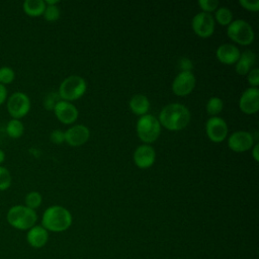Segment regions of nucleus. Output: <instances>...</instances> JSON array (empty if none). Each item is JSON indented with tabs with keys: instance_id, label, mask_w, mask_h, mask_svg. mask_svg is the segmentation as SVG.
Segmentation results:
<instances>
[{
	"instance_id": "nucleus-16",
	"label": "nucleus",
	"mask_w": 259,
	"mask_h": 259,
	"mask_svg": "<svg viewBox=\"0 0 259 259\" xmlns=\"http://www.w3.org/2000/svg\"><path fill=\"white\" fill-rule=\"evenodd\" d=\"M240 51L239 49L232 45V44H223L221 45L215 52L217 59L226 65L235 64L240 58Z\"/></svg>"
},
{
	"instance_id": "nucleus-32",
	"label": "nucleus",
	"mask_w": 259,
	"mask_h": 259,
	"mask_svg": "<svg viewBox=\"0 0 259 259\" xmlns=\"http://www.w3.org/2000/svg\"><path fill=\"white\" fill-rule=\"evenodd\" d=\"M50 139L54 144H62L65 142V133L61 130H55L51 133Z\"/></svg>"
},
{
	"instance_id": "nucleus-15",
	"label": "nucleus",
	"mask_w": 259,
	"mask_h": 259,
	"mask_svg": "<svg viewBox=\"0 0 259 259\" xmlns=\"http://www.w3.org/2000/svg\"><path fill=\"white\" fill-rule=\"evenodd\" d=\"M156 159V152L154 148L150 145L144 144L139 146L134 153V162L135 164L141 168L146 169L151 167Z\"/></svg>"
},
{
	"instance_id": "nucleus-29",
	"label": "nucleus",
	"mask_w": 259,
	"mask_h": 259,
	"mask_svg": "<svg viewBox=\"0 0 259 259\" xmlns=\"http://www.w3.org/2000/svg\"><path fill=\"white\" fill-rule=\"evenodd\" d=\"M59 98H60L59 94H56V93H54V92L49 93V94L45 97V99H44V106H45V108H46V109H49V110L54 109L55 105H56L57 102L60 100Z\"/></svg>"
},
{
	"instance_id": "nucleus-34",
	"label": "nucleus",
	"mask_w": 259,
	"mask_h": 259,
	"mask_svg": "<svg viewBox=\"0 0 259 259\" xmlns=\"http://www.w3.org/2000/svg\"><path fill=\"white\" fill-rule=\"evenodd\" d=\"M6 98H7V90H6V87H5V85L0 84V105L4 103V101L6 100Z\"/></svg>"
},
{
	"instance_id": "nucleus-23",
	"label": "nucleus",
	"mask_w": 259,
	"mask_h": 259,
	"mask_svg": "<svg viewBox=\"0 0 259 259\" xmlns=\"http://www.w3.org/2000/svg\"><path fill=\"white\" fill-rule=\"evenodd\" d=\"M224 107V102L219 97H211L206 103V112L211 116H217Z\"/></svg>"
},
{
	"instance_id": "nucleus-22",
	"label": "nucleus",
	"mask_w": 259,
	"mask_h": 259,
	"mask_svg": "<svg viewBox=\"0 0 259 259\" xmlns=\"http://www.w3.org/2000/svg\"><path fill=\"white\" fill-rule=\"evenodd\" d=\"M213 18L219 22V24L223 26H227L233 21V13L228 7L223 6L215 10V14Z\"/></svg>"
},
{
	"instance_id": "nucleus-26",
	"label": "nucleus",
	"mask_w": 259,
	"mask_h": 259,
	"mask_svg": "<svg viewBox=\"0 0 259 259\" xmlns=\"http://www.w3.org/2000/svg\"><path fill=\"white\" fill-rule=\"evenodd\" d=\"M15 78V73L10 67L0 68V84L5 85L11 83Z\"/></svg>"
},
{
	"instance_id": "nucleus-12",
	"label": "nucleus",
	"mask_w": 259,
	"mask_h": 259,
	"mask_svg": "<svg viewBox=\"0 0 259 259\" xmlns=\"http://www.w3.org/2000/svg\"><path fill=\"white\" fill-rule=\"evenodd\" d=\"M239 107L246 114L256 113L259 109V90L257 87L247 88L239 99Z\"/></svg>"
},
{
	"instance_id": "nucleus-24",
	"label": "nucleus",
	"mask_w": 259,
	"mask_h": 259,
	"mask_svg": "<svg viewBox=\"0 0 259 259\" xmlns=\"http://www.w3.org/2000/svg\"><path fill=\"white\" fill-rule=\"evenodd\" d=\"M41 200H42V197H41L40 193L37 191L28 192L24 198L25 206H27L28 208L33 209V210L41 204Z\"/></svg>"
},
{
	"instance_id": "nucleus-17",
	"label": "nucleus",
	"mask_w": 259,
	"mask_h": 259,
	"mask_svg": "<svg viewBox=\"0 0 259 259\" xmlns=\"http://www.w3.org/2000/svg\"><path fill=\"white\" fill-rule=\"evenodd\" d=\"M26 240L31 247L38 249L47 244L49 240V233L42 226H33L28 230Z\"/></svg>"
},
{
	"instance_id": "nucleus-4",
	"label": "nucleus",
	"mask_w": 259,
	"mask_h": 259,
	"mask_svg": "<svg viewBox=\"0 0 259 259\" xmlns=\"http://www.w3.org/2000/svg\"><path fill=\"white\" fill-rule=\"evenodd\" d=\"M87 89V84L84 78L78 75L67 77L59 87V96L62 100L73 101L84 95Z\"/></svg>"
},
{
	"instance_id": "nucleus-2",
	"label": "nucleus",
	"mask_w": 259,
	"mask_h": 259,
	"mask_svg": "<svg viewBox=\"0 0 259 259\" xmlns=\"http://www.w3.org/2000/svg\"><path fill=\"white\" fill-rule=\"evenodd\" d=\"M72 224L71 212L61 205H52L48 207L41 219V226L51 232H64Z\"/></svg>"
},
{
	"instance_id": "nucleus-7",
	"label": "nucleus",
	"mask_w": 259,
	"mask_h": 259,
	"mask_svg": "<svg viewBox=\"0 0 259 259\" xmlns=\"http://www.w3.org/2000/svg\"><path fill=\"white\" fill-rule=\"evenodd\" d=\"M30 109L29 97L23 92H14L7 100V110L12 118L19 119L25 116Z\"/></svg>"
},
{
	"instance_id": "nucleus-21",
	"label": "nucleus",
	"mask_w": 259,
	"mask_h": 259,
	"mask_svg": "<svg viewBox=\"0 0 259 259\" xmlns=\"http://www.w3.org/2000/svg\"><path fill=\"white\" fill-rule=\"evenodd\" d=\"M24 125L19 119L12 118L7 122L6 133L12 139H18L23 135Z\"/></svg>"
},
{
	"instance_id": "nucleus-18",
	"label": "nucleus",
	"mask_w": 259,
	"mask_h": 259,
	"mask_svg": "<svg viewBox=\"0 0 259 259\" xmlns=\"http://www.w3.org/2000/svg\"><path fill=\"white\" fill-rule=\"evenodd\" d=\"M255 61L256 55L252 51L243 52L236 62V72L239 75H247L251 70V67L255 64Z\"/></svg>"
},
{
	"instance_id": "nucleus-11",
	"label": "nucleus",
	"mask_w": 259,
	"mask_h": 259,
	"mask_svg": "<svg viewBox=\"0 0 259 259\" xmlns=\"http://www.w3.org/2000/svg\"><path fill=\"white\" fill-rule=\"evenodd\" d=\"M195 82L192 72H180L172 82V91L177 96H185L193 90Z\"/></svg>"
},
{
	"instance_id": "nucleus-19",
	"label": "nucleus",
	"mask_w": 259,
	"mask_h": 259,
	"mask_svg": "<svg viewBox=\"0 0 259 259\" xmlns=\"http://www.w3.org/2000/svg\"><path fill=\"white\" fill-rule=\"evenodd\" d=\"M130 108L137 115H144L150 109V101L143 94H136L130 100Z\"/></svg>"
},
{
	"instance_id": "nucleus-37",
	"label": "nucleus",
	"mask_w": 259,
	"mask_h": 259,
	"mask_svg": "<svg viewBox=\"0 0 259 259\" xmlns=\"http://www.w3.org/2000/svg\"><path fill=\"white\" fill-rule=\"evenodd\" d=\"M5 160V153L2 149H0V164Z\"/></svg>"
},
{
	"instance_id": "nucleus-13",
	"label": "nucleus",
	"mask_w": 259,
	"mask_h": 259,
	"mask_svg": "<svg viewBox=\"0 0 259 259\" xmlns=\"http://www.w3.org/2000/svg\"><path fill=\"white\" fill-rule=\"evenodd\" d=\"M53 110L57 118L65 124L73 123L78 117V109L69 101L59 100Z\"/></svg>"
},
{
	"instance_id": "nucleus-30",
	"label": "nucleus",
	"mask_w": 259,
	"mask_h": 259,
	"mask_svg": "<svg viewBox=\"0 0 259 259\" xmlns=\"http://www.w3.org/2000/svg\"><path fill=\"white\" fill-rule=\"evenodd\" d=\"M239 3L246 10L256 12L259 10V0H239Z\"/></svg>"
},
{
	"instance_id": "nucleus-5",
	"label": "nucleus",
	"mask_w": 259,
	"mask_h": 259,
	"mask_svg": "<svg viewBox=\"0 0 259 259\" xmlns=\"http://www.w3.org/2000/svg\"><path fill=\"white\" fill-rule=\"evenodd\" d=\"M161 133V124L152 114L142 115L137 122V134L147 145L155 142Z\"/></svg>"
},
{
	"instance_id": "nucleus-25",
	"label": "nucleus",
	"mask_w": 259,
	"mask_h": 259,
	"mask_svg": "<svg viewBox=\"0 0 259 259\" xmlns=\"http://www.w3.org/2000/svg\"><path fill=\"white\" fill-rule=\"evenodd\" d=\"M12 182V177L9 170L6 167L0 166V190H6L9 188Z\"/></svg>"
},
{
	"instance_id": "nucleus-20",
	"label": "nucleus",
	"mask_w": 259,
	"mask_h": 259,
	"mask_svg": "<svg viewBox=\"0 0 259 259\" xmlns=\"http://www.w3.org/2000/svg\"><path fill=\"white\" fill-rule=\"evenodd\" d=\"M22 7L27 15L35 17L44 14L46 3L44 0H25Z\"/></svg>"
},
{
	"instance_id": "nucleus-31",
	"label": "nucleus",
	"mask_w": 259,
	"mask_h": 259,
	"mask_svg": "<svg viewBox=\"0 0 259 259\" xmlns=\"http://www.w3.org/2000/svg\"><path fill=\"white\" fill-rule=\"evenodd\" d=\"M248 75V82L252 87H257L259 85V69L255 68L249 71Z\"/></svg>"
},
{
	"instance_id": "nucleus-14",
	"label": "nucleus",
	"mask_w": 259,
	"mask_h": 259,
	"mask_svg": "<svg viewBox=\"0 0 259 259\" xmlns=\"http://www.w3.org/2000/svg\"><path fill=\"white\" fill-rule=\"evenodd\" d=\"M90 137L89 128L84 124H76L65 132V141L72 147L85 144Z\"/></svg>"
},
{
	"instance_id": "nucleus-1",
	"label": "nucleus",
	"mask_w": 259,
	"mask_h": 259,
	"mask_svg": "<svg viewBox=\"0 0 259 259\" xmlns=\"http://www.w3.org/2000/svg\"><path fill=\"white\" fill-rule=\"evenodd\" d=\"M158 120L169 131H180L189 123L190 111L181 103H170L163 107Z\"/></svg>"
},
{
	"instance_id": "nucleus-35",
	"label": "nucleus",
	"mask_w": 259,
	"mask_h": 259,
	"mask_svg": "<svg viewBox=\"0 0 259 259\" xmlns=\"http://www.w3.org/2000/svg\"><path fill=\"white\" fill-rule=\"evenodd\" d=\"M258 148H259V145L258 144H255L253 147H252V157L253 159L257 162L259 161V152H258Z\"/></svg>"
},
{
	"instance_id": "nucleus-28",
	"label": "nucleus",
	"mask_w": 259,
	"mask_h": 259,
	"mask_svg": "<svg viewBox=\"0 0 259 259\" xmlns=\"http://www.w3.org/2000/svg\"><path fill=\"white\" fill-rule=\"evenodd\" d=\"M198 5L203 10V12L210 13L218 9L219 1L218 0H199Z\"/></svg>"
},
{
	"instance_id": "nucleus-10",
	"label": "nucleus",
	"mask_w": 259,
	"mask_h": 259,
	"mask_svg": "<svg viewBox=\"0 0 259 259\" xmlns=\"http://www.w3.org/2000/svg\"><path fill=\"white\" fill-rule=\"evenodd\" d=\"M228 146L234 152H245L254 146V139L249 132L238 131L229 137Z\"/></svg>"
},
{
	"instance_id": "nucleus-9",
	"label": "nucleus",
	"mask_w": 259,
	"mask_h": 259,
	"mask_svg": "<svg viewBox=\"0 0 259 259\" xmlns=\"http://www.w3.org/2000/svg\"><path fill=\"white\" fill-rule=\"evenodd\" d=\"M205 132L210 141L221 143L227 138L228 135L227 122L220 116H211L206 121Z\"/></svg>"
},
{
	"instance_id": "nucleus-6",
	"label": "nucleus",
	"mask_w": 259,
	"mask_h": 259,
	"mask_svg": "<svg viewBox=\"0 0 259 259\" xmlns=\"http://www.w3.org/2000/svg\"><path fill=\"white\" fill-rule=\"evenodd\" d=\"M228 36L242 46H248L253 42L255 34L252 26L243 19L233 20L227 28Z\"/></svg>"
},
{
	"instance_id": "nucleus-8",
	"label": "nucleus",
	"mask_w": 259,
	"mask_h": 259,
	"mask_svg": "<svg viewBox=\"0 0 259 259\" xmlns=\"http://www.w3.org/2000/svg\"><path fill=\"white\" fill-rule=\"evenodd\" d=\"M191 27L200 37H208L214 31V18L210 13L199 12L191 20Z\"/></svg>"
},
{
	"instance_id": "nucleus-3",
	"label": "nucleus",
	"mask_w": 259,
	"mask_h": 259,
	"mask_svg": "<svg viewBox=\"0 0 259 259\" xmlns=\"http://www.w3.org/2000/svg\"><path fill=\"white\" fill-rule=\"evenodd\" d=\"M6 218L8 224L11 227L21 231L29 230L30 228L35 226L37 220L35 210L20 204L10 207L7 211Z\"/></svg>"
},
{
	"instance_id": "nucleus-27",
	"label": "nucleus",
	"mask_w": 259,
	"mask_h": 259,
	"mask_svg": "<svg viewBox=\"0 0 259 259\" xmlns=\"http://www.w3.org/2000/svg\"><path fill=\"white\" fill-rule=\"evenodd\" d=\"M42 15L47 21H56L60 17V9L57 5H46V9Z\"/></svg>"
},
{
	"instance_id": "nucleus-33",
	"label": "nucleus",
	"mask_w": 259,
	"mask_h": 259,
	"mask_svg": "<svg viewBox=\"0 0 259 259\" xmlns=\"http://www.w3.org/2000/svg\"><path fill=\"white\" fill-rule=\"evenodd\" d=\"M180 68H181V72H191L193 66H192V62L187 59V58H183L180 60Z\"/></svg>"
},
{
	"instance_id": "nucleus-36",
	"label": "nucleus",
	"mask_w": 259,
	"mask_h": 259,
	"mask_svg": "<svg viewBox=\"0 0 259 259\" xmlns=\"http://www.w3.org/2000/svg\"><path fill=\"white\" fill-rule=\"evenodd\" d=\"M45 3L48 6H52V5H57L59 3V1L58 0H46Z\"/></svg>"
}]
</instances>
